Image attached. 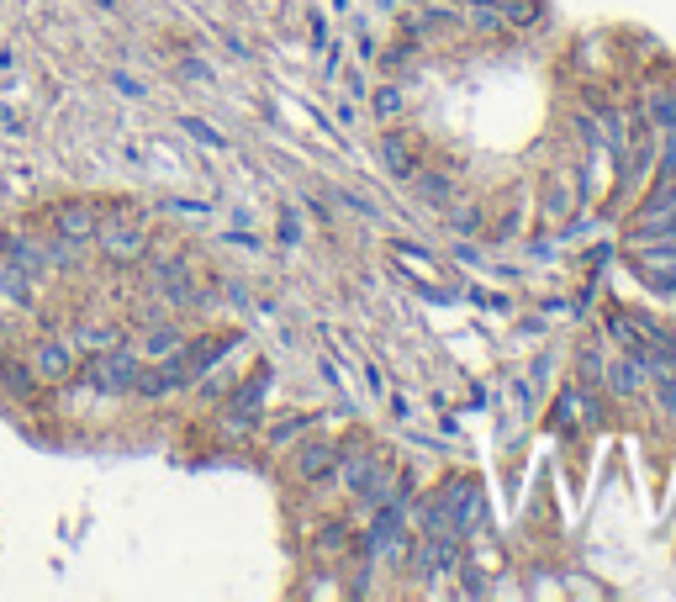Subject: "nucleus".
<instances>
[{"mask_svg":"<svg viewBox=\"0 0 676 602\" xmlns=\"http://www.w3.org/2000/svg\"><path fill=\"white\" fill-rule=\"evenodd\" d=\"M412 497H391L370 513V529H365V555L370 560H386V566H402L407 550H412Z\"/></svg>","mask_w":676,"mask_h":602,"instance_id":"f257e3e1","label":"nucleus"},{"mask_svg":"<svg viewBox=\"0 0 676 602\" xmlns=\"http://www.w3.org/2000/svg\"><path fill=\"white\" fill-rule=\"evenodd\" d=\"M138 370H143V360L133 349H96V360L85 365V381L96 386V391H106V397H122V391H133L138 386Z\"/></svg>","mask_w":676,"mask_h":602,"instance_id":"f03ea898","label":"nucleus"},{"mask_svg":"<svg viewBox=\"0 0 676 602\" xmlns=\"http://www.w3.org/2000/svg\"><path fill=\"white\" fill-rule=\"evenodd\" d=\"M96 249L106 259H122V265H133V259L148 254V228L133 217H101V228H96Z\"/></svg>","mask_w":676,"mask_h":602,"instance_id":"7ed1b4c3","label":"nucleus"},{"mask_svg":"<svg viewBox=\"0 0 676 602\" xmlns=\"http://www.w3.org/2000/svg\"><path fill=\"white\" fill-rule=\"evenodd\" d=\"M270 381H275V370H259L254 381H243L233 397H228V418H222V428L238 439V434H249L254 428V418H259V402H265V391H270Z\"/></svg>","mask_w":676,"mask_h":602,"instance_id":"20e7f679","label":"nucleus"},{"mask_svg":"<svg viewBox=\"0 0 676 602\" xmlns=\"http://www.w3.org/2000/svg\"><path fill=\"white\" fill-rule=\"evenodd\" d=\"M74 344L69 338H43L37 344V354H32V375L37 381H48V386H64V381H74Z\"/></svg>","mask_w":676,"mask_h":602,"instance_id":"39448f33","label":"nucleus"},{"mask_svg":"<svg viewBox=\"0 0 676 602\" xmlns=\"http://www.w3.org/2000/svg\"><path fill=\"white\" fill-rule=\"evenodd\" d=\"M296 476H302L307 486L338 476V449H333L328 439H307V444H296Z\"/></svg>","mask_w":676,"mask_h":602,"instance_id":"423d86ee","label":"nucleus"},{"mask_svg":"<svg viewBox=\"0 0 676 602\" xmlns=\"http://www.w3.org/2000/svg\"><path fill=\"white\" fill-rule=\"evenodd\" d=\"M0 259H11L16 270H27L32 280H43L48 275V254H43V243L27 238V233H6L0 238Z\"/></svg>","mask_w":676,"mask_h":602,"instance_id":"0eeeda50","label":"nucleus"},{"mask_svg":"<svg viewBox=\"0 0 676 602\" xmlns=\"http://www.w3.org/2000/svg\"><path fill=\"white\" fill-rule=\"evenodd\" d=\"M597 418H603V412H597V402L581 386H566L555 397V428H581V423H597Z\"/></svg>","mask_w":676,"mask_h":602,"instance_id":"6e6552de","label":"nucleus"},{"mask_svg":"<svg viewBox=\"0 0 676 602\" xmlns=\"http://www.w3.org/2000/svg\"><path fill=\"white\" fill-rule=\"evenodd\" d=\"M645 381H650V375H645V365H640V360H634V354H618V360H613V354H608L603 386L613 391V397H634V391H640Z\"/></svg>","mask_w":676,"mask_h":602,"instance_id":"1a4fd4ad","label":"nucleus"},{"mask_svg":"<svg viewBox=\"0 0 676 602\" xmlns=\"http://www.w3.org/2000/svg\"><path fill=\"white\" fill-rule=\"evenodd\" d=\"M96 228H101V212L96 206H64L59 212V238H69L74 249H80V243H96Z\"/></svg>","mask_w":676,"mask_h":602,"instance_id":"9d476101","label":"nucleus"},{"mask_svg":"<svg viewBox=\"0 0 676 602\" xmlns=\"http://www.w3.org/2000/svg\"><path fill=\"white\" fill-rule=\"evenodd\" d=\"M381 470H386V465L375 460V455H365V449H360V455H338V476H344V486H349L354 497H360L365 486L381 476Z\"/></svg>","mask_w":676,"mask_h":602,"instance_id":"9b49d317","label":"nucleus"},{"mask_svg":"<svg viewBox=\"0 0 676 602\" xmlns=\"http://www.w3.org/2000/svg\"><path fill=\"white\" fill-rule=\"evenodd\" d=\"M0 301H6V307H32V275L16 270L11 259L0 265Z\"/></svg>","mask_w":676,"mask_h":602,"instance_id":"f8f14e48","label":"nucleus"},{"mask_svg":"<svg viewBox=\"0 0 676 602\" xmlns=\"http://www.w3.org/2000/svg\"><path fill=\"white\" fill-rule=\"evenodd\" d=\"M671 212H676V180H661V185H650V196L640 201L634 222H645V217H671Z\"/></svg>","mask_w":676,"mask_h":602,"instance_id":"ddd939ff","label":"nucleus"},{"mask_svg":"<svg viewBox=\"0 0 676 602\" xmlns=\"http://www.w3.org/2000/svg\"><path fill=\"white\" fill-rule=\"evenodd\" d=\"M0 386L11 391L16 402H27L32 391H37V375H32V365H16V360H0Z\"/></svg>","mask_w":676,"mask_h":602,"instance_id":"4468645a","label":"nucleus"},{"mask_svg":"<svg viewBox=\"0 0 676 602\" xmlns=\"http://www.w3.org/2000/svg\"><path fill=\"white\" fill-rule=\"evenodd\" d=\"M645 117H650L655 133H676V96H671V90H650Z\"/></svg>","mask_w":676,"mask_h":602,"instance_id":"2eb2a0df","label":"nucleus"},{"mask_svg":"<svg viewBox=\"0 0 676 602\" xmlns=\"http://www.w3.org/2000/svg\"><path fill=\"white\" fill-rule=\"evenodd\" d=\"M603 370H608L603 344H581V354H576V381H581V386H597V381H603Z\"/></svg>","mask_w":676,"mask_h":602,"instance_id":"dca6fc26","label":"nucleus"},{"mask_svg":"<svg viewBox=\"0 0 676 602\" xmlns=\"http://www.w3.org/2000/svg\"><path fill=\"white\" fill-rule=\"evenodd\" d=\"M185 344V333L180 328H159V333H148L143 338V354H148V360H164V354H175Z\"/></svg>","mask_w":676,"mask_h":602,"instance_id":"f3484780","label":"nucleus"},{"mask_svg":"<svg viewBox=\"0 0 676 602\" xmlns=\"http://www.w3.org/2000/svg\"><path fill=\"white\" fill-rule=\"evenodd\" d=\"M312 423H317L312 412H302V418H286V423H275V428H270V449H286L291 439H302Z\"/></svg>","mask_w":676,"mask_h":602,"instance_id":"a211bd4d","label":"nucleus"},{"mask_svg":"<svg viewBox=\"0 0 676 602\" xmlns=\"http://www.w3.org/2000/svg\"><path fill=\"white\" fill-rule=\"evenodd\" d=\"M370 106H375V117H381V122H391V117L402 111V90H397V85H381V90L370 96Z\"/></svg>","mask_w":676,"mask_h":602,"instance_id":"6ab92c4d","label":"nucleus"},{"mask_svg":"<svg viewBox=\"0 0 676 602\" xmlns=\"http://www.w3.org/2000/svg\"><path fill=\"white\" fill-rule=\"evenodd\" d=\"M412 185H418V196L428 206H444L449 201V180H434V175H412Z\"/></svg>","mask_w":676,"mask_h":602,"instance_id":"aec40b11","label":"nucleus"},{"mask_svg":"<svg viewBox=\"0 0 676 602\" xmlns=\"http://www.w3.org/2000/svg\"><path fill=\"white\" fill-rule=\"evenodd\" d=\"M74 344H85V349H111L117 344V328H74Z\"/></svg>","mask_w":676,"mask_h":602,"instance_id":"412c9836","label":"nucleus"},{"mask_svg":"<svg viewBox=\"0 0 676 602\" xmlns=\"http://www.w3.org/2000/svg\"><path fill=\"white\" fill-rule=\"evenodd\" d=\"M481 6L502 11V22H529V16H534V6H529V0H481Z\"/></svg>","mask_w":676,"mask_h":602,"instance_id":"4be33fe9","label":"nucleus"},{"mask_svg":"<svg viewBox=\"0 0 676 602\" xmlns=\"http://www.w3.org/2000/svg\"><path fill=\"white\" fill-rule=\"evenodd\" d=\"M386 169H391V175H397V180H412V175H418V169H412V159H407V148H402V143H386Z\"/></svg>","mask_w":676,"mask_h":602,"instance_id":"5701e85b","label":"nucleus"},{"mask_svg":"<svg viewBox=\"0 0 676 602\" xmlns=\"http://www.w3.org/2000/svg\"><path fill=\"white\" fill-rule=\"evenodd\" d=\"M180 127H185V133H191V138H201V143H212V148H228V138H222V133H217V127H206L201 117H180Z\"/></svg>","mask_w":676,"mask_h":602,"instance_id":"b1692460","label":"nucleus"},{"mask_svg":"<svg viewBox=\"0 0 676 602\" xmlns=\"http://www.w3.org/2000/svg\"><path fill=\"white\" fill-rule=\"evenodd\" d=\"M280 243H302V222H296V212L280 217Z\"/></svg>","mask_w":676,"mask_h":602,"instance_id":"393cba45","label":"nucleus"},{"mask_svg":"<svg viewBox=\"0 0 676 602\" xmlns=\"http://www.w3.org/2000/svg\"><path fill=\"white\" fill-rule=\"evenodd\" d=\"M344 523H328V529H323V550H344Z\"/></svg>","mask_w":676,"mask_h":602,"instance_id":"a878e982","label":"nucleus"},{"mask_svg":"<svg viewBox=\"0 0 676 602\" xmlns=\"http://www.w3.org/2000/svg\"><path fill=\"white\" fill-rule=\"evenodd\" d=\"M312 43H317V48L328 43V22H323V16H312Z\"/></svg>","mask_w":676,"mask_h":602,"instance_id":"bb28decb","label":"nucleus"},{"mask_svg":"<svg viewBox=\"0 0 676 602\" xmlns=\"http://www.w3.org/2000/svg\"><path fill=\"white\" fill-rule=\"evenodd\" d=\"M671 375H676V365H671Z\"/></svg>","mask_w":676,"mask_h":602,"instance_id":"cd10ccee","label":"nucleus"}]
</instances>
